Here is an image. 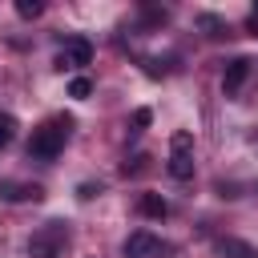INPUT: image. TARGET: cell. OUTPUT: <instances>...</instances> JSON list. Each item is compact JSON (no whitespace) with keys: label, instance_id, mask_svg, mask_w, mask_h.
<instances>
[{"label":"cell","instance_id":"cell-1","mask_svg":"<svg viewBox=\"0 0 258 258\" xmlns=\"http://www.w3.org/2000/svg\"><path fill=\"white\" fill-rule=\"evenodd\" d=\"M69 129H73V117H52V121H44L40 129H32V137H28V157H32V161H56L60 149H64Z\"/></svg>","mask_w":258,"mask_h":258},{"label":"cell","instance_id":"cell-2","mask_svg":"<svg viewBox=\"0 0 258 258\" xmlns=\"http://www.w3.org/2000/svg\"><path fill=\"white\" fill-rule=\"evenodd\" d=\"M69 246V226L64 222H44L28 238V258H60Z\"/></svg>","mask_w":258,"mask_h":258},{"label":"cell","instance_id":"cell-3","mask_svg":"<svg viewBox=\"0 0 258 258\" xmlns=\"http://www.w3.org/2000/svg\"><path fill=\"white\" fill-rule=\"evenodd\" d=\"M169 177H177V181H189L194 177V133H185V129H177L173 137H169Z\"/></svg>","mask_w":258,"mask_h":258},{"label":"cell","instance_id":"cell-4","mask_svg":"<svg viewBox=\"0 0 258 258\" xmlns=\"http://www.w3.org/2000/svg\"><path fill=\"white\" fill-rule=\"evenodd\" d=\"M89 60H93V44L85 36H69L60 56H56V69H85Z\"/></svg>","mask_w":258,"mask_h":258},{"label":"cell","instance_id":"cell-5","mask_svg":"<svg viewBox=\"0 0 258 258\" xmlns=\"http://www.w3.org/2000/svg\"><path fill=\"white\" fill-rule=\"evenodd\" d=\"M121 250H125V258H153V254H161V238L149 230H133Z\"/></svg>","mask_w":258,"mask_h":258},{"label":"cell","instance_id":"cell-6","mask_svg":"<svg viewBox=\"0 0 258 258\" xmlns=\"http://www.w3.org/2000/svg\"><path fill=\"white\" fill-rule=\"evenodd\" d=\"M0 198L4 202H40L44 189L36 181H0Z\"/></svg>","mask_w":258,"mask_h":258},{"label":"cell","instance_id":"cell-7","mask_svg":"<svg viewBox=\"0 0 258 258\" xmlns=\"http://www.w3.org/2000/svg\"><path fill=\"white\" fill-rule=\"evenodd\" d=\"M246 77H250V60H246V56H234V60L226 64V73H222V89L234 97V93L246 85Z\"/></svg>","mask_w":258,"mask_h":258},{"label":"cell","instance_id":"cell-8","mask_svg":"<svg viewBox=\"0 0 258 258\" xmlns=\"http://www.w3.org/2000/svg\"><path fill=\"white\" fill-rule=\"evenodd\" d=\"M137 210L145 214V218H169V202L161 198V194H141V202H137Z\"/></svg>","mask_w":258,"mask_h":258},{"label":"cell","instance_id":"cell-9","mask_svg":"<svg viewBox=\"0 0 258 258\" xmlns=\"http://www.w3.org/2000/svg\"><path fill=\"white\" fill-rule=\"evenodd\" d=\"M218 254L222 258H258V250L246 246V242H238V238H218Z\"/></svg>","mask_w":258,"mask_h":258},{"label":"cell","instance_id":"cell-10","mask_svg":"<svg viewBox=\"0 0 258 258\" xmlns=\"http://www.w3.org/2000/svg\"><path fill=\"white\" fill-rule=\"evenodd\" d=\"M12 137H16V117L0 109V149H4V145H12Z\"/></svg>","mask_w":258,"mask_h":258},{"label":"cell","instance_id":"cell-11","mask_svg":"<svg viewBox=\"0 0 258 258\" xmlns=\"http://www.w3.org/2000/svg\"><path fill=\"white\" fill-rule=\"evenodd\" d=\"M89 93H93V81H89V77H73V81H69V97H73V101H85Z\"/></svg>","mask_w":258,"mask_h":258},{"label":"cell","instance_id":"cell-12","mask_svg":"<svg viewBox=\"0 0 258 258\" xmlns=\"http://www.w3.org/2000/svg\"><path fill=\"white\" fill-rule=\"evenodd\" d=\"M16 12H20L24 20H32V16L44 12V4H40V0H16Z\"/></svg>","mask_w":258,"mask_h":258},{"label":"cell","instance_id":"cell-13","mask_svg":"<svg viewBox=\"0 0 258 258\" xmlns=\"http://www.w3.org/2000/svg\"><path fill=\"white\" fill-rule=\"evenodd\" d=\"M198 24H202V28H210V36H222V32H226V24H222L218 16H210V12H206V16H198Z\"/></svg>","mask_w":258,"mask_h":258},{"label":"cell","instance_id":"cell-14","mask_svg":"<svg viewBox=\"0 0 258 258\" xmlns=\"http://www.w3.org/2000/svg\"><path fill=\"white\" fill-rule=\"evenodd\" d=\"M149 121H153V113H149V109H137V113H133V133H141Z\"/></svg>","mask_w":258,"mask_h":258},{"label":"cell","instance_id":"cell-15","mask_svg":"<svg viewBox=\"0 0 258 258\" xmlns=\"http://www.w3.org/2000/svg\"><path fill=\"white\" fill-rule=\"evenodd\" d=\"M97 194H101V185H93V181H81V185H77V198H81V202H89V198H97Z\"/></svg>","mask_w":258,"mask_h":258},{"label":"cell","instance_id":"cell-16","mask_svg":"<svg viewBox=\"0 0 258 258\" xmlns=\"http://www.w3.org/2000/svg\"><path fill=\"white\" fill-rule=\"evenodd\" d=\"M145 161H149V157H145V153H137L133 161H125V173H141V165H145Z\"/></svg>","mask_w":258,"mask_h":258},{"label":"cell","instance_id":"cell-17","mask_svg":"<svg viewBox=\"0 0 258 258\" xmlns=\"http://www.w3.org/2000/svg\"><path fill=\"white\" fill-rule=\"evenodd\" d=\"M246 24H250V28L258 32V4H254V12H250V20H246Z\"/></svg>","mask_w":258,"mask_h":258}]
</instances>
